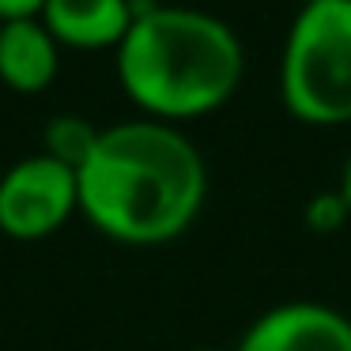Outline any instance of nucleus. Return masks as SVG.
<instances>
[{"instance_id": "ddd939ff", "label": "nucleus", "mask_w": 351, "mask_h": 351, "mask_svg": "<svg viewBox=\"0 0 351 351\" xmlns=\"http://www.w3.org/2000/svg\"><path fill=\"white\" fill-rule=\"evenodd\" d=\"M302 4H310V0H302Z\"/></svg>"}, {"instance_id": "20e7f679", "label": "nucleus", "mask_w": 351, "mask_h": 351, "mask_svg": "<svg viewBox=\"0 0 351 351\" xmlns=\"http://www.w3.org/2000/svg\"><path fill=\"white\" fill-rule=\"evenodd\" d=\"M76 212L80 178L53 155H27L0 174V230L16 242L57 234Z\"/></svg>"}, {"instance_id": "7ed1b4c3", "label": "nucleus", "mask_w": 351, "mask_h": 351, "mask_svg": "<svg viewBox=\"0 0 351 351\" xmlns=\"http://www.w3.org/2000/svg\"><path fill=\"white\" fill-rule=\"evenodd\" d=\"M283 106L306 125L351 121V0L302 4L280 61Z\"/></svg>"}, {"instance_id": "9d476101", "label": "nucleus", "mask_w": 351, "mask_h": 351, "mask_svg": "<svg viewBox=\"0 0 351 351\" xmlns=\"http://www.w3.org/2000/svg\"><path fill=\"white\" fill-rule=\"evenodd\" d=\"M46 0H0V23L4 19H27V16H42Z\"/></svg>"}, {"instance_id": "9b49d317", "label": "nucleus", "mask_w": 351, "mask_h": 351, "mask_svg": "<svg viewBox=\"0 0 351 351\" xmlns=\"http://www.w3.org/2000/svg\"><path fill=\"white\" fill-rule=\"evenodd\" d=\"M340 197L348 200V208H351V159H348V167H343V182H340Z\"/></svg>"}, {"instance_id": "6e6552de", "label": "nucleus", "mask_w": 351, "mask_h": 351, "mask_svg": "<svg viewBox=\"0 0 351 351\" xmlns=\"http://www.w3.org/2000/svg\"><path fill=\"white\" fill-rule=\"evenodd\" d=\"M99 132L87 117H76V114H61L53 117V121L46 125V147L42 152L53 155L57 162H64V167L80 170L87 162V155L95 152V144H99Z\"/></svg>"}, {"instance_id": "1a4fd4ad", "label": "nucleus", "mask_w": 351, "mask_h": 351, "mask_svg": "<svg viewBox=\"0 0 351 351\" xmlns=\"http://www.w3.org/2000/svg\"><path fill=\"white\" fill-rule=\"evenodd\" d=\"M348 215H351L348 200L340 193H325V197H313L306 204V227L317 230V234H328V230H340Z\"/></svg>"}, {"instance_id": "423d86ee", "label": "nucleus", "mask_w": 351, "mask_h": 351, "mask_svg": "<svg viewBox=\"0 0 351 351\" xmlns=\"http://www.w3.org/2000/svg\"><path fill=\"white\" fill-rule=\"evenodd\" d=\"M61 42L38 16L0 23V84L19 95H38L57 80Z\"/></svg>"}, {"instance_id": "39448f33", "label": "nucleus", "mask_w": 351, "mask_h": 351, "mask_svg": "<svg viewBox=\"0 0 351 351\" xmlns=\"http://www.w3.org/2000/svg\"><path fill=\"white\" fill-rule=\"evenodd\" d=\"M234 351H351V317L325 302H280L245 328Z\"/></svg>"}, {"instance_id": "f03ea898", "label": "nucleus", "mask_w": 351, "mask_h": 351, "mask_svg": "<svg viewBox=\"0 0 351 351\" xmlns=\"http://www.w3.org/2000/svg\"><path fill=\"white\" fill-rule=\"evenodd\" d=\"M242 42L223 19L197 8H136L117 46L125 95L155 121H193L219 110L242 84Z\"/></svg>"}, {"instance_id": "f8f14e48", "label": "nucleus", "mask_w": 351, "mask_h": 351, "mask_svg": "<svg viewBox=\"0 0 351 351\" xmlns=\"http://www.w3.org/2000/svg\"><path fill=\"white\" fill-rule=\"evenodd\" d=\"M197 351H227V348H197Z\"/></svg>"}, {"instance_id": "0eeeda50", "label": "nucleus", "mask_w": 351, "mask_h": 351, "mask_svg": "<svg viewBox=\"0 0 351 351\" xmlns=\"http://www.w3.org/2000/svg\"><path fill=\"white\" fill-rule=\"evenodd\" d=\"M38 19L61 46L106 49L121 46L136 19V8L132 0H46Z\"/></svg>"}, {"instance_id": "f257e3e1", "label": "nucleus", "mask_w": 351, "mask_h": 351, "mask_svg": "<svg viewBox=\"0 0 351 351\" xmlns=\"http://www.w3.org/2000/svg\"><path fill=\"white\" fill-rule=\"evenodd\" d=\"M76 178L80 212L121 245L174 242L197 223L208 197L197 144L155 117L102 129Z\"/></svg>"}]
</instances>
